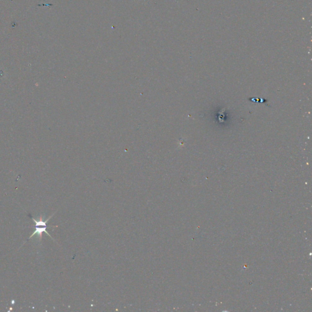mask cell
Returning a JSON list of instances; mask_svg holds the SVG:
<instances>
[{"instance_id": "6da1fadb", "label": "cell", "mask_w": 312, "mask_h": 312, "mask_svg": "<svg viewBox=\"0 0 312 312\" xmlns=\"http://www.w3.org/2000/svg\"><path fill=\"white\" fill-rule=\"evenodd\" d=\"M54 214H52L51 216H50L49 218L48 219H47L46 220L43 219V216L42 215L40 216V218H39V219L38 220H36L35 219H34V218H33V217H31L33 221L35 223V230L33 232V234L29 237V239L31 238H32L34 235H37L38 237H39L40 240H41L42 238V235H43L42 233L43 232L46 233L49 237H50L52 238L51 236L49 235V233H48V232L47 231V229L48 228V226H47V223L49 221V219L54 215Z\"/></svg>"}]
</instances>
